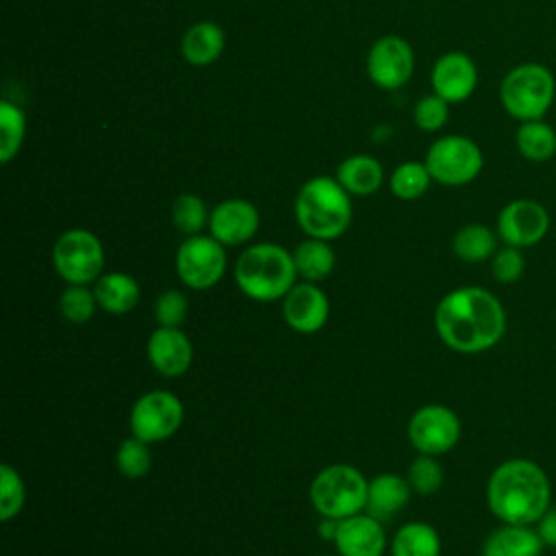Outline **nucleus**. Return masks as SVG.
Instances as JSON below:
<instances>
[{
    "label": "nucleus",
    "mask_w": 556,
    "mask_h": 556,
    "mask_svg": "<svg viewBox=\"0 0 556 556\" xmlns=\"http://www.w3.org/2000/svg\"><path fill=\"white\" fill-rule=\"evenodd\" d=\"M439 339L458 354H480L495 348L506 332L502 302L482 287H458L434 308Z\"/></svg>",
    "instance_id": "1"
},
{
    "label": "nucleus",
    "mask_w": 556,
    "mask_h": 556,
    "mask_svg": "<svg viewBox=\"0 0 556 556\" xmlns=\"http://www.w3.org/2000/svg\"><path fill=\"white\" fill-rule=\"evenodd\" d=\"M486 506L502 523L534 526L552 506L549 478L534 460L508 458L486 480Z\"/></svg>",
    "instance_id": "2"
},
{
    "label": "nucleus",
    "mask_w": 556,
    "mask_h": 556,
    "mask_svg": "<svg viewBox=\"0 0 556 556\" xmlns=\"http://www.w3.org/2000/svg\"><path fill=\"white\" fill-rule=\"evenodd\" d=\"M295 222L306 237L339 239L352 222V195L337 178L313 176L308 178L293 202Z\"/></svg>",
    "instance_id": "3"
},
{
    "label": "nucleus",
    "mask_w": 556,
    "mask_h": 556,
    "mask_svg": "<svg viewBox=\"0 0 556 556\" xmlns=\"http://www.w3.org/2000/svg\"><path fill=\"white\" fill-rule=\"evenodd\" d=\"M232 274L239 291L256 302L282 300L298 282L293 254L269 241L248 245L239 254Z\"/></svg>",
    "instance_id": "4"
},
{
    "label": "nucleus",
    "mask_w": 556,
    "mask_h": 556,
    "mask_svg": "<svg viewBox=\"0 0 556 556\" xmlns=\"http://www.w3.org/2000/svg\"><path fill=\"white\" fill-rule=\"evenodd\" d=\"M556 98L552 70L536 61H526L506 72L500 83V102L517 122L543 119Z\"/></svg>",
    "instance_id": "5"
},
{
    "label": "nucleus",
    "mask_w": 556,
    "mask_h": 556,
    "mask_svg": "<svg viewBox=\"0 0 556 556\" xmlns=\"http://www.w3.org/2000/svg\"><path fill=\"white\" fill-rule=\"evenodd\" d=\"M369 480L348 463L324 467L311 482L308 497L319 517L345 519L365 510Z\"/></svg>",
    "instance_id": "6"
},
{
    "label": "nucleus",
    "mask_w": 556,
    "mask_h": 556,
    "mask_svg": "<svg viewBox=\"0 0 556 556\" xmlns=\"http://www.w3.org/2000/svg\"><path fill=\"white\" fill-rule=\"evenodd\" d=\"M424 163L434 182L463 187L480 176L484 156L473 139L465 135H445L430 143Z\"/></svg>",
    "instance_id": "7"
},
{
    "label": "nucleus",
    "mask_w": 556,
    "mask_h": 556,
    "mask_svg": "<svg viewBox=\"0 0 556 556\" xmlns=\"http://www.w3.org/2000/svg\"><path fill=\"white\" fill-rule=\"evenodd\" d=\"M52 265L67 285H89L102 276L104 245L85 228H70L52 245Z\"/></svg>",
    "instance_id": "8"
},
{
    "label": "nucleus",
    "mask_w": 556,
    "mask_h": 556,
    "mask_svg": "<svg viewBox=\"0 0 556 556\" xmlns=\"http://www.w3.org/2000/svg\"><path fill=\"white\" fill-rule=\"evenodd\" d=\"M174 265L178 280L185 287L193 291H206L215 287L226 274V245L219 243L213 235L185 237L176 250Z\"/></svg>",
    "instance_id": "9"
},
{
    "label": "nucleus",
    "mask_w": 556,
    "mask_h": 556,
    "mask_svg": "<svg viewBox=\"0 0 556 556\" xmlns=\"http://www.w3.org/2000/svg\"><path fill=\"white\" fill-rule=\"evenodd\" d=\"M185 419L182 402L163 389L146 391L130 408V434L146 443H161L178 432Z\"/></svg>",
    "instance_id": "10"
},
{
    "label": "nucleus",
    "mask_w": 556,
    "mask_h": 556,
    "mask_svg": "<svg viewBox=\"0 0 556 556\" xmlns=\"http://www.w3.org/2000/svg\"><path fill=\"white\" fill-rule=\"evenodd\" d=\"M460 419L445 404H426L408 419V441L419 454L441 456L456 447L460 439Z\"/></svg>",
    "instance_id": "11"
},
{
    "label": "nucleus",
    "mask_w": 556,
    "mask_h": 556,
    "mask_svg": "<svg viewBox=\"0 0 556 556\" xmlns=\"http://www.w3.org/2000/svg\"><path fill=\"white\" fill-rule=\"evenodd\" d=\"M549 230L547 208L530 198H517L504 204L497 213L495 232L504 245L532 248L545 239Z\"/></svg>",
    "instance_id": "12"
},
{
    "label": "nucleus",
    "mask_w": 556,
    "mask_h": 556,
    "mask_svg": "<svg viewBox=\"0 0 556 556\" xmlns=\"http://www.w3.org/2000/svg\"><path fill=\"white\" fill-rule=\"evenodd\" d=\"M415 70L410 43L397 35H382L367 52V74L380 89L402 87Z\"/></svg>",
    "instance_id": "13"
},
{
    "label": "nucleus",
    "mask_w": 556,
    "mask_h": 556,
    "mask_svg": "<svg viewBox=\"0 0 556 556\" xmlns=\"http://www.w3.org/2000/svg\"><path fill=\"white\" fill-rule=\"evenodd\" d=\"M330 315L328 295L317 282H295L282 298V317L287 326L300 334H313L321 330Z\"/></svg>",
    "instance_id": "14"
},
{
    "label": "nucleus",
    "mask_w": 556,
    "mask_h": 556,
    "mask_svg": "<svg viewBox=\"0 0 556 556\" xmlns=\"http://www.w3.org/2000/svg\"><path fill=\"white\" fill-rule=\"evenodd\" d=\"M258 226L261 215L250 200L230 198L211 208L208 235H213L226 248L248 243L256 235Z\"/></svg>",
    "instance_id": "15"
},
{
    "label": "nucleus",
    "mask_w": 556,
    "mask_h": 556,
    "mask_svg": "<svg viewBox=\"0 0 556 556\" xmlns=\"http://www.w3.org/2000/svg\"><path fill=\"white\" fill-rule=\"evenodd\" d=\"M432 93L450 104L465 102L478 87V67L473 59L460 50L445 52L437 59L430 74Z\"/></svg>",
    "instance_id": "16"
},
{
    "label": "nucleus",
    "mask_w": 556,
    "mask_h": 556,
    "mask_svg": "<svg viewBox=\"0 0 556 556\" xmlns=\"http://www.w3.org/2000/svg\"><path fill=\"white\" fill-rule=\"evenodd\" d=\"M146 354L152 369L165 378H180L193 363V345L180 328H154L148 337Z\"/></svg>",
    "instance_id": "17"
},
{
    "label": "nucleus",
    "mask_w": 556,
    "mask_h": 556,
    "mask_svg": "<svg viewBox=\"0 0 556 556\" xmlns=\"http://www.w3.org/2000/svg\"><path fill=\"white\" fill-rule=\"evenodd\" d=\"M339 556H382L387 549V534L382 521L369 513H358L339 521L332 541Z\"/></svg>",
    "instance_id": "18"
},
{
    "label": "nucleus",
    "mask_w": 556,
    "mask_h": 556,
    "mask_svg": "<svg viewBox=\"0 0 556 556\" xmlns=\"http://www.w3.org/2000/svg\"><path fill=\"white\" fill-rule=\"evenodd\" d=\"M545 543L536 528L521 523H502L482 541L480 556H541Z\"/></svg>",
    "instance_id": "19"
},
{
    "label": "nucleus",
    "mask_w": 556,
    "mask_h": 556,
    "mask_svg": "<svg viewBox=\"0 0 556 556\" xmlns=\"http://www.w3.org/2000/svg\"><path fill=\"white\" fill-rule=\"evenodd\" d=\"M410 493L413 489L406 478L397 473H378L369 480L365 513L387 521L408 504Z\"/></svg>",
    "instance_id": "20"
},
{
    "label": "nucleus",
    "mask_w": 556,
    "mask_h": 556,
    "mask_svg": "<svg viewBox=\"0 0 556 556\" xmlns=\"http://www.w3.org/2000/svg\"><path fill=\"white\" fill-rule=\"evenodd\" d=\"M93 293H96L98 306L111 315L130 313L141 298L139 282L124 271H104L93 282Z\"/></svg>",
    "instance_id": "21"
},
{
    "label": "nucleus",
    "mask_w": 556,
    "mask_h": 556,
    "mask_svg": "<svg viewBox=\"0 0 556 556\" xmlns=\"http://www.w3.org/2000/svg\"><path fill=\"white\" fill-rule=\"evenodd\" d=\"M226 35L219 24L215 22H195L189 26L180 41V52L187 63L191 65H211L224 52Z\"/></svg>",
    "instance_id": "22"
},
{
    "label": "nucleus",
    "mask_w": 556,
    "mask_h": 556,
    "mask_svg": "<svg viewBox=\"0 0 556 556\" xmlns=\"http://www.w3.org/2000/svg\"><path fill=\"white\" fill-rule=\"evenodd\" d=\"M334 178L350 195H371L380 189L384 169L382 163L369 154H352L339 163Z\"/></svg>",
    "instance_id": "23"
},
{
    "label": "nucleus",
    "mask_w": 556,
    "mask_h": 556,
    "mask_svg": "<svg viewBox=\"0 0 556 556\" xmlns=\"http://www.w3.org/2000/svg\"><path fill=\"white\" fill-rule=\"evenodd\" d=\"M291 254H293L298 276L308 282L326 280L332 274L334 261H337L330 241L315 239V237H306L304 241H300L291 250Z\"/></svg>",
    "instance_id": "24"
},
{
    "label": "nucleus",
    "mask_w": 556,
    "mask_h": 556,
    "mask_svg": "<svg viewBox=\"0 0 556 556\" xmlns=\"http://www.w3.org/2000/svg\"><path fill=\"white\" fill-rule=\"evenodd\" d=\"M517 152L530 163H545L556 154V130L545 119L519 122L515 132Z\"/></svg>",
    "instance_id": "25"
},
{
    "label": "nucleus",
    "mask_w": 556,
    "mask_h": 556,
    "mask_svg": "<svg viewBox=\"0 0 556 556\" xmlns=\"http://www.w3.org/2000/svg\"><path fill=\"white\" fill-rule=\"evenodd\" d=\"M391 556H441V536L426 521L404 523L391 539Z\"/></svg>",
    "instance_id": "26"
},
{
    "label": "nucleus",
    "mask_w": 556,
    "mask_h": 556,
    "mask_svg": "<svg viewBox=\"0 0 556 556\" xmlns=\"http://www.w3.org/2000/svg\"><path fill=\"white\" fill-rule=\"evenodd\" d=\"M497 232L484 224H465L456 230L452 239L454 254L465 263H482L491 261L497 252Z\"/></svg>",
    "instance_id": "27"
},
{
    "label": "nucleus",
    "mask_w": 556,
    "mask_h": 556,
    "mask_svg": "<svg viewBox=\"0 0 556 556\" xmlns=\"http://www.w3.org/2000/svg\"><path fill=\"white\" fill-rule=\"evenodd\" d=\"M24 135H26L24 111L11 100H2L0 102V161L4 165L17 156L24 143Z\"/></svg>",
    "instance_id": "28"
},
{
    "label": "nucleus",
    "mask_w": 556,
    "mask_h": 556,
    "mask_svg": "<svg viewBox=\"0 0 556 556\" xmlns=\"http://www.w3.org/2000/svg\"><path fill=\"white\" fill-rule=\"evenodd\" d=\"M432 182V176L426 167V163L417 161H406L397 165L389 178V189L397 200H417L421 198Z\"/></svg>",
    "instance_id": "29"
},
{
    "label": "nucleus",
    "mask_w": 556,
    "mask_h": 556,
    "mask_svg": "<svg viewBox=\"0 0 556 556\" xmlns=\"http://www.w3.org/2000/svg\"><path fill=\"white\" fill-rule=\"evenodd\" d=\"M208 217L211 213L204 200L195 193H180L172 204V222L185 237L202 235V230L208 226Z\"/></svg>",
    "instance_id": "30"
},
{
    "label": "nucleus",
    "mask_w": 556,
    "mask_h": 556,
    "mask_svg": "<svg viewBox=\"0 0 556 556\" xmlns=\"http://www.w3.org/2000/svg\"><path fill=\"white\" fill-rule=\"evenodd\" d=\"M115 465L117 471L130 480H139L143 478L150 469H152V452H150V443L141 441L139 437L130 434L128 439H124L117 445L115 452Z\"/></svg>",
    "instance_id": "31"
},
{
    "label": "nucleus",
    "mask_w": 556,
    "mask_h": 556,
    "mask_svg": "<svg viewBox=\"0 0 556 556\" xmlns=\"http://www.w3.org/2000/svg\"><path fill=\"white\" fill-rule=\"evenodd\" d=\"M98 300L87 285H67L59 298V313L70 324H87L96 313Z\"/></svg>",
    "instance_id": "32"
},
{
    "label": "nucleus",
    "mask_w": 556,
    "mask_h": 556,
    "mask_svg": "<svg viewBox=\"0 0 556 556\" xmlns=\"http://www.w3.org/2000/svg\"><path fill=\"white\" fill-rule=\"evenodd\" d=\"M26 502V486L17 469H13L9 463H2L0 467V519L11 521L17 517Z\"/></svg>",
    "instance_id": "33"
},
{
    "label": "nucleus",
    "mask_w": 556,
    "mask_h": 556,
    "mask_svg": "<svg viewBox=\"0 0 556 556\" xmlns=\"http://www.w3.org/2000/svg\"><path fill=\"white\" fill-rule=\"evenodd\" d=\"M406 480L417 495H432L441 489L443 484V467L439 465L437 456L419 454L406 473Z\"/></svg>",
    "instance_id": "34"
},
{
    "label": "nucleus",
    "mask_w": 556,
    "mask_h": 556,
    "mask_svg": "<svg viewBox=\"0 0 556 556\" xmlns=\"http://www.w3.org/2000/svg\"><path fill=\"white\" fill-rule=\"evenodd\" d=\"M447 117H450V102L437 93L424 96L413 109V119L417 128L426 132L441 130L447 124Z\"/></svg>",
    "instance_id": "35"
},
{
    "label": "nucleus",
    "mask_w": 556,
    "mask_h": 556,
    "mask_svg": "<svg viewBox=\"0 0 556 556\" xmlns=\"http://www.w3.org/2000/svg\"><path fill=\"white\" fill-rule=\"evenodd\" d=\"M526 271V256L521 248L504 245L497 248V252L491 256V274L502 285L517 282Z\"/></svg>",
    "instance_id": "36"
},
{
    "label": "nucleus",
    "mask_w": 556,
    "mask_h": 556,
    "mask_svg": "<svg viewBox=\"0 0 556 556\" xmlns=\"http://www.w3.org/2000/svg\"><path fill=\"white\" fill-rule=\"evenodd\" d=\"M189 313V300L180 289L163 291L154 302V317L159 326L180 328Z\"/></svg>",
    "instance_id": "37"
},
{
    "label": "nucleus",
    "mask_w": 556,
    "mask_h": 556,
    "mask_svg": "<svg viewBox=\"0 0 556 556\" xmlns=\"http://www.w3.org/2000/svg\"><path fill=\"white\" fill-rule=\"evenodd\" d=\"M534 526L545 547H556V506H549Z\"/></svg>",
    "instance_id": "38"
},
{
    "label": "nucleus",
    "mask_w": 556,
    "mask_h": 556,
    "mask_svg": "<svg viewBox=\"0 0 556 556\" xmlns=\"http://www.w3.org/2000/svg\"><path fill=\"white\" fill-rule=\"evenodd\" d=\"M337 528H339V519L332 517H321L319 521V536L326 541H334L337 536Z\"/></svg>",
    "instance_id": "39"
},
{
    "label": "nucleus",
    "mask_w": 556,
    "mask_h": 556,
    "mask_svg": "<svg viewBox=\"0 0 556 556\" xmlns=\"http://www.w3.org/2000/svg\"><path fill=\"white\" fill-rule=\"evenodd\" d=\"M321 556H332V554H321ZM339 556V554H337Z\"/></svg>",
    "instance_id": "40"
}]
</instances>
